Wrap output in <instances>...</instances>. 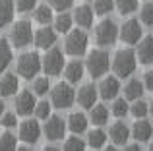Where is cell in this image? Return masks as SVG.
I'll use <instances>...</instances> for the list:
<instances>
[{
    "mask_svg": "<svg viewBox=\"0 0 153 151\" xmlns=\"http://www.w3.org/2000/svg\"><path fill=\"white\" fill-rule=\"evenodd\" d=\"M136 66H138V56H136L134 50L124 49L118 50L112 58V70L118 78H128L136 72Z\"/></svg>",
    "mask_w": 153,
    "mask_h": 151,
    "instance_id": "6da1fadb",
    "label": "cell"
},
{
    "mask_svg": "<svg viewBox=\"0 0 153 151\" xmlns=\"http://www.w3.org/2000/svg\"><path fill=\"white\" fill-rule=\"evenodd\" d=\"M43 68V58L37 53H23L18 58V76L25 79L35 78Z\"/></svg>",
    "mask_w": 153,
    "mask_h": 151,
    "instance_id": "7a4b0ae2",
    "label": "cell"
},
{
    "mask_svg": "<svg viewBox=\"0 0 153 151\" xmlns=\"http://www.w3.org/2000/svg\"><path fill=\"white\" fill-rule=\"evenodd\" d=\"M108 64H111L108 54L105 53V50H101V49H95V50H91V53L87 54L85 68L93 78H101V76L107 74L108 72Z\"/></svg>",
    "mask_w": 153,
    "mask_h": 151,
    "instance_id": "3957f363",
    "label": "cell"
},
{
    "mask_svg": "<svg viewBox=\"0 0 153 151\" xmlns=\"http://www.w3.org/2000/svg\"><path fill=\"white\" fill-rule=\"evenodd\" d=\"M51 99H52V105L56 109H68V107H72L76 101V91L72 89V83L70 81L56 83L51 91Z\"/></svg>",
    "mask_w": 153,
    "mask_h": 151,
    "instance_id": "277c9868",
    "label": "cell"
},
{
    "mask_svg": "<svg viewBox=\"0 0 153 151\" xmlns=\"http://www.w3.org/2000/svg\"><path fill=\"white\" fill-rule=\"evenodd\" d=\"M87 45H89V39L83 31H68V37L64 41V50L70 56H82L87 53Z\"/></svg>",
    "mask_w": 153,
    "mask_h": 151,
    "instance_id": "5b68a950",
    "label": "cell"
},
{
    "mask_svg": "<svg viewBox=\"0 0 153 151\" xmlns=\"http://www.w3.org/2000/svg\"><path fill=\"white\" fill-rule=\"evenodd\" d=\"M118 39V27L112 19H103L97 27H95V41L99 47H111Z\"/></svg>",
    "mask_w": 153,
    "mask_h": 151,
    "instance_id": "8992f818",
    "label": "cell"
},
{
    "mask_svg": "<svg viewBox=\"0 0 153 151\" xmlns=\"http://www.w3.org/2000/svg\"><path fill=\"white\" fill-rule=\"evenodd\" d=\"M64 62L66 60H64L62 50L56 49V47H51V49H47V54L43 56V70H45L47 76H58L66 66Z\"/></svg>",
    "mask_w": 153,
    "mask_h": 151,
    "instance_id": "52a82bcc",
    "label": "cell"
},
{
    "mask_svg": "<svg viewBox=\"0 0 153 151\" xmlns=\"http://www.w3.org/2000/svg\"><path fill=\"white\" fill-rule=\"evenodd\" d=\"M10 41L16 49H22V47H27L31 41H33V29H31V23L22 19V21H16V25L12 27L10 33Z\"/></svg>",
    "mask_w": 153,
    "mask_h": 151,
    "instance_id": "ba28073f",
    "label": "cell"
},
{
    "mask_svg": "<svg viewBox=\"0 0 153 151\" xmlns=\"http://www.w3.org/2000/svg\"><path fill=\"white\" fill-rule=\"evenodd\" d=\"M118 35L124 43L128 45H136L140 43L142 39V27H140V21L138 19H128V21L122 23V27L118 29Z\"/></svg>",
    "mask_w": 153,
    "mask_h": 151,
    "instance_id": "9c48e42d",
    "label": "cell"
},
{
    "mask_svg": "<svg viewBox=\"0 0 153 151\" xmlns=\"http://www.w3.org/2000/svg\"><path fill=\"white\" fill-rule=\"evenodd\" d=\"M39 138H41V126L37 120H23L19 124V140L22 141L33 145L39 141Z\"/></svg>",
    "mask_w": 153,
    "mask_h": 151,
    "instance_id": "30bf717a",
    "label": "cell"
},
{
    "mask_svg": "<svg viewBox=\"0 0 153 151\" xmlns=\"http://www.w3.org/2000/svg\"><path fill=\"white\" fill-rule=\"evenodd\" d=\"M35 93H31V91H22V93L16 97L14 101V107H16V114H19V116H29L31 113L35 110Z\"/></svg>",
    "mask_w": 153,
    "mask_h": 151,
    "instance_id": "8fae6325",
    "label": "cell"
},
{
    "mask_svg": "<svg viewBox=\"0 0 153 151\" xmlns=\"http://www.w3.org/2000/svg\"><path fill=\"white\" fill-rule=\"evenodd\" d=\"M64 132H66V122L62 120L60 116H51L47 118V124H45V136L47 140L51 141H60L64 138Z\"/></svg>",
    "mask_w": 153,
    "mask_h": 151,
    "instance_id": "7c38bea8",
    "label": "cell"
},
{
    "mask_svg": "<svg viewBox=\"0 0 153 151\" xmlns=\"http://www.w3.org/2000/svg\"><path fill=\"white\" fill-rule=\"evenodd\" d=\"M33 41H35V45H37V49H43V50L51 49L56 43V29L54 27H49V25H43L41 29L35 31Z\"/></svg>",
    "mask_w": 153,
    "mask_h": 151,
    "instance_id": "4fadbf2b",
    "label": "cell"
},
{
    "mask_svg": "<svg viewBox=\"0 0 153 151\" xmlns=\"http://www.w3.org/2000/svg\"><path fill=\"white\" fill-rule=\"evenodd\" d=\"M130 134H132V138H134L136 141H140V144H142V141H149V138L153 136V126H151L149 120H146V118H136Z\"/></svg>",
    "mask_w": 153,
    "mask_h": 151,
    "instance_id": "5bb4252c",
    "label": "cell"
},
{
    "mask_svg": "<svg viewBox=\"0 0 153 151\" xmlns=\"http://www.w3.org/2000/svg\"><path fill=\"white\" fill-rule=\"evenodd\" d=\"M97 97H99V91L93 83H85V85H82L79 91H78V103L83 109H91V107L97 103Z\"/></svg>",
    "mask_w": 153,
    "mask_h": 151,
    "instance_id": "9a60e30c",
    "label": "cell"
},
{
    "mask_svg": "<svg viewBox=\"0 0 153 151\" xmlns=\"http://www.w3.org/2000/svg\"><path fill=\"white\" fill-rule=\"evenodd\" d=\"M118 93H120V81L116 78H112V76L105 78L101 81V85H99V95L105 101H114Z\"/></svg>",
    "mask_w": 153,
    "mask_h": 151,
    "instance_id": "2e32d148",
    "label": "cell"
},
{
    "mask_svg": "<svg viewBox=\"0 0 153 151\" xmlns=\"http://www.w3.org/2000/svg\"><path fill=\"white\" fill-rule=\"evenodd\" d=\"M140 64H153V37H143L140 39V47L136 50Z\"/></svg>",
    "mask_w": 153,
    "mask_h": 151,
    "instance_id": "e0dca14e",
    "label": "cell"
},
{
    "mask_svg": "<svg viewBox=\"0 0 153 151\" xmlns=\"http://www.w3.org/2000/svg\"><path fill=\"white\" fill-rule=\"evenodd\" d=\"M108 136H111V140H112L114 145H126L128 138H130L132 134H130V128H128L124 122H114V124L111 126V130H108Z\"/></svg>",
    "mask_w": 153,
    "mask_h": 151,
    "instance_id": "ac0fdd59",
    "label": "cell"
},
{
    "mask_svg": "<svg viewBox=\"0 0 153 151\" xmlns=\"http://www.w3.org/2000/svg\"><path fill=\"white\" fill-rule=\"evenodd\" d=\"M19 89V79L16 74H6L0 79V95L2 97H12Z\"/></svg>",
    "mask_w": 153,
    "mask_h": 151,
    "instance_id": "d6986e66",
    "label": "cell"
},
{
    "mask_svg": "<svg viewBox=\"0 0 153 151\" xmlns=\"http://www.w3.org/2000/svg\"><path fill=\"white\" fill-rule=\"evenodd\" d=\"M83 72H85V68H83V64L78 62V60H72L64 66V76H66V79L70 83H78L79 79L83 78Z\"/></svg>",
    "mask_w": 153,
    "mask_h": 151,
    "instance_id": "ffe728a7",
    "label": "cell"
},
{
    "mask_svg": "<svg viewBox=\"0 0 153 151\" xmlns=\"http://www.w3.org/2000/svg\"><path fill=\"white\" fill-rule=\"evenodd\" d=\"M68 128L72 134H83L87 130V116L83 113H72L68 116Z\"/></svg>",
    "mask_w": 153,
    "mask_h": 151,
    "instance_id": "44dd1931",
    "label": "cell"
},
{
    "mask_svg": "<svg viewBox=\"0 0 153 151\" xmlns=\"http://www.w3.org/2000/svg\"><path fill=\"white\" fill-rule=\"evenodd\" d=\"M74 19L78 25L82 27H91L93 25V10H91L87 4H83V6H78L74 12Z\"/></svg>",
    "mask_w": 153,
    "mask_h": 151,
    "instance_id": "7402d4cb",
    "label": "cell"
},
{
    "mask_svg": "<svg viewBox=\"0 0 153 151\" xmlns=\"http://www.w3.org/2000/svg\"><path fill=\"white\" fill-rule=\"evenodd\" d=\"M143 95V83L140 79H130V81L124 85V97L128 101H136V99H142Z\"/></svg>",
    "mask_w": 153,
    "mask_h": 151,
    "instance_id": "603a6c76",
    "label": "cell"
},
{
    "mask_svg": "<svg viewBox=\"0 0 153 151\" xmlns=\"http://www.w3.org/2000/svg\"><path fill=\"white\" fill-rule=\"evenodd\" d=\"M14 0H0V29L6 27L14 18Z\"/></svg>",
    "mask_w": 153,
    "mask_h": 151,
    "instance_id": "cb8c5ba5",
    "label": "cell"
},
{
    "mask_svg": "<svg viewBox=\"0 0 153 151\" xmlns=\"http://www.w3.org/2000/svg\"><path fill=\"white\" fill-rule=\"evenodd\" d=\"M89 120L93 122L95 126H103V124H107V120H108V109H107L105 105H97V103H95V105L91 107Z\"/></svg>",
    "mask_w": 153,
    "mask_h": 151,
    "instance_id": "d4e9b609",
    "label": "cell"
},
{
    "mask_svg": "<svg viewBox=\"0 0 153 151\" xmlns=\"http://www.w3.org/2000/svg\"><path fill=\"white\" fill-rule=\"evenodd\" d=\"M12 58H14V54H12L10 43H8L6 39H0V72H4V70L10 66Z\"/></svg>",
    "mask_w": 153,
    "mask_h": 151,
    "instance_id": "484cf974",
    "label": "cell"
},
{
    "mask_svg": "<svg viewBox=\"0 0 153 151\" xmlns=\"http://www.w3.org/2000/svg\"><path fill=\"white\" fill-rule=\"evenodd\" d=\"M105 141H107V134H105L101 128H95V130H91V132L87 134V144H89V147H93V149L105 147Z\"/></svg>",
    "mask_w": 153,
    "mask_h": 151,
    "instance_id": "4316f807",
    "label": "cell"
},
{
    "mask_svg": "<svg viewBox=\"0 0 153 151\" xmlns=\"http://www.w3.org/2000/svg\"><path fill=\"white\" fill-rule=\"evenodd\" d=\"M72 23H74V18L66 12H60V16H56L54 19V29L56 33H68L72 29Z\"/></svg>",
    "mask_w": 153,
    "mask_h": 151,
    "instance_id": "83f0119b",
    "label": "cell"
},
{
    "mask_svg": "<svg viewBox=\"0 0 153 151\" xmlns=\"http://www.w3.org/2000/svg\"><path fill=\"white\" fill-rule=\"evenodd\" d=\"M35 21H39L41 25H49L52 21V6L49 4H41V6H35Z\"/></svg>",
    "mask_w": 153,
    "mask_h": 151,
    "instance_id": "f1b7e54d",
    "label": "cell"
},
{
    "mask_svg": "<svg viewBox=\"0 0 153 151\" xmlns=\"http://www.w3.org/2000/svg\"><path fill=\"white\" fill-rule=\"evenodd\" d=\"M112 114H114L116 118H124L128 113H130V105H128V99H114V103H112Z\"/></svg>",
    "mask_w": 153,
    "mask_h": 151,
    "instance_id": "f546056e",
    "label": "cell"
},
{
    "mask_svg": "<svg viewBox=\"0 0 153 151\" xmlns=\"http://www.w3.org/2000/svg\"><path fill=\"white\" fill-rule=\"evenodd\" d=\"M33 93L35 95H39V97H43V95H47L49 93V89H51V83H49V78H37L35 76V79H33Z\"/></svg>",
    "mask_w": 153,
    "mask_h": 151,
    "instance_id": "4dcf8cb0",
    "label": "cell"
},
{
    "mask_svg": "<svg viewBox=\"0 0 153 151\" xmlns=\"http://www.w3.org/2000/svg\"><path fill=\"white\" fill-rule=\"evenodd\" d=\"M147 113H149V105H147V103H143V101H140V99H136L134 105L130 107V114L134 118H146Z\"/></svg>",
    "mask_w": 153,
    "mask_h": 151,
    "instance_id": "1f68e13d",
    "label": "cell"
},
{
    "mask_svg": "<svg viewBox=\"0 0 153 151\" xmlns=\"http://www.w3.org/2000/svg\"><path fill=\"white\" fill-rule=\"evenodd\" d=\"M114 6L122 16H126L138 10V0H114Z\"/></svg>",
    "mask_w": 153,
    "mask_h": 151,
    "instance_id": "d6a6232c",
    "label": "cell"
},
{
    "mask_svg": "<svg viewBox=\"0 0 153 151\" xmlns=\"http://www.w3.org/2000/svg\"><path fill=\"white\" fill-rule=\"evenodd\" d=\"M0 149L2 151H12V149H18V140H16L14 134L10 132H4L0 136Z\"/></svg>",
    "mask_w": 153,
    "mask_h": 151,
    "instance_id": "836d02e7",
    "label": "cell"
},
{
    "mask_svg": "<svg viewBox=\"0 0 153 151\" xmlns=\"http://www.w3.org/2000/svg\"><path fill=\"white\" fill-rule=\"evenodd\" d=\"M112 8H114V0H95V4H93V12L99 16L111 14Z\"/></svg>",
    "mask_w": 153,
    "mask_h": 151,
    "instance_id": "e575fe53",
    "label": "cell"
},
{
    "mask_svg": "<svg viewBox=\"0 0 153 151\" xmlns=\"http://www.w3.org/2000/svg\"><path fill=\"white\" fill-rule=\"evenodd\" d=\"M64 149L66 151H83L85 149V144H83V140H79L78 134L72 138H68L66 141H64Z\"/></svg>",
    "mask_w": 153,
    "mask_h": 151,
    "instance_id": "d590c367",
    "label": "cell"
},
{
    "mask_svg": "<svg viewBox=\"0 0 153 151\" xmlns=\"http://www.w3.org/2000/svg\"><path fill=\"white\" fill-rule=\"evenodd\" d=\"M51 103H47V101H41V103H37L35 105V116L39 118V120H47V118L51 116Z\"/></svg>",
    "mask_w": 153,
    "mask_h": 151,
    "instance_id": "8d00e7d4",
    "label": "cell"
},
{
    "mask_svg": "<svg viewBox=\"0 0 153 151\" xmlns=\"http://www.w3.org/2000/svg\"><path fill=\"white\" fill-rule=\"evenodd\" d=\"M140 21L143 23V25H153V2H147L146 6L142 8V12H140Z\"/></svg>",
    "mask_w": 153,
    "mask_h": 151,
    "instance_id": "74e56055",
    "label": "cell"
},
{
    "mask_svg": "<svg viewBox=\"0 0 153 151\" xmlns=\"http://www.w3.org/2000/svg\"><path fill=\"white\" fill-rule=\"evenodd\" d=\"M37 6V0H16V10L18 12H31Z\"/></svg>",
    "mask_w": 153,
    "mask_h": 151,
    "instance_id": "f35d334b",
    "label": "cell"
},
{
    "mask_svg": "<svg viewBox=\"0 0 153 151\" xmlns=\"http://www.w3.org/2000/svg\"><path fill=\"white\" fill-rule=\"evenodd\" d=\"M0 124H2L4 128H14V126L18 124V120H16V113H4L2 116H0Z\"/></svg>",
    "mask_w": 153,
    "mask_h": 151,
    "instance_id": "ab89813d",
    "label": "cell"
},
{
    "mask_svg": "<svg viewBox=\"0 0 153 151\" xmlns=\"http://www.w3.org/2000/svg\"><path fill=\"white\" fill-rule=\"evenodd\" d=\"M49 4L52 6V10H58V12H66L68 8L74 4V0H49Z\"/></svg>",
    "mask_w": 153,
    "mask_h": 151,
    "instance_id": "60d3db41",
    "label": "cell"
},
{
    "mask_svg": "<svg viewBox=\"0 0 153 151\" xmlns=\"http://www.w3.org/2000/svg\"><path fill=\"white\" fill-rule=\"evenodd\" d=\"M143 87H147L149 91H153V68L147 70L146 76H143Z\"/></svg>",
    "mask_w": 153,
    "mask_h": 151,
    "instance_id": "b9f144b4",
    "label": "cell"
},
{
    "mask_svg": "<svg viewBox=\"0 0 153 151\" xmlns=\"http://www.w3.org/2000/svg\"><path fill=\"white\" fill-rule=\"evenodd\" d=\"M124 147H126L128 151H138V149H140V141H138V144H130V145H124Z\"/></svg>",
    "mask_w": 153,
    "mask_h": 151,
    "instance_id": "7bdbcfd3",
    "label": "cell"
},
{
    "mask_svg": "<svg viewBox=\"0 0 153 151\" xmlns=\"http://www.w3.org/2000/svg\"><path fill=\"white\" fill-rule=\"evenodd\" d=\"M2 114H4V101L0 99V116H2Z\"/></svg>",
    "mask_w": 153,
    "mask_h": 151,
    "instance_id": "ee69618b",
    "label": "cell"
},
{
    "mask_svg": "<svg viewBox=\"0 0 153 151\" xmlns=\"http://www.w3.org/2000/svg\"><path fill=\"white\" fill-rule=\"evenodd\" d=\"M105 149H107V151H114V149H116V145H107Z\"/></svg>",
    "mask_w": 153,
    "mask_h": 151,
    "instance_id": "f6af8a7d",
    "label": "cell"
},
{
    "mask_svg": "<svg viewBox=\"0 0 153 151\" xmlns=\"http://www.w3.org/2000/svg\"><path fill=\"white\" fill-rule=\"evenodd\" d=\"M149 114L153 116V99H151V103H149Z\"/></svg>",
    "mask_w": 153,
    "mask_h": 151,
    "instance_id": "bcb514c9",
    "label": "cell"
},
{
    "mask_svg": "<svg viewBox=\"0 0 153 151\" xmlns=\"http://www.w3.org/2000/svg\"><path fill=\"white\" fill-rule=\"evenodd\" d=\"M149 149H151V151H153V144H151V145H149Z\"/></svg>",
    "mask_w": 153,
    "mask_h": 151,
    "instance_id": "7dc6e473",
    "label": "cell"
}]
</instances>
